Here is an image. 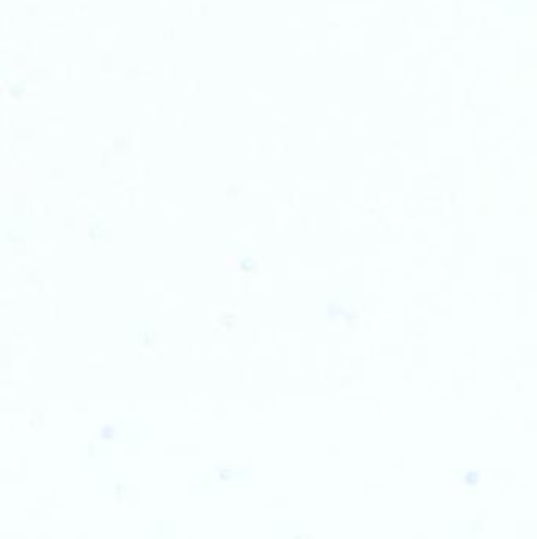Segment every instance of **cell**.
Wrapping results in <instances>:
<instances>
[{"label": "cell", "mask_w": 537, "mask_h": 539, "mask_svg": "<svg viewBox=\"0 0 537 539\" xmlns=\"http://www.w3.org/2000/svg\"><path fill=\"white\" fill-rule=\"evenodd\" d=\"M454 477L462 484L467 494H477V487L481 484V472L471 470V469H462L454 470Z\"/></svg>", "instance_id": "6da1fadb"}]
</instances>
